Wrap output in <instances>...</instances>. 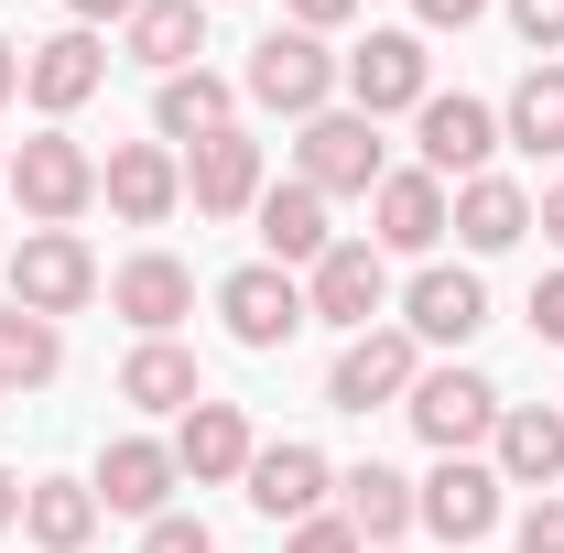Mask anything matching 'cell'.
<instances>
[{
  "label": "cell",
  "instance_id": "e0dca14e",
  "mask_svg": "<svg viewBox=\"0 0 564 553\" xmlns=\"http://www.w3.org/2000/svg\"><path fill=\"white\" fill-rule=\"evenodd\" d=\"M98 510H120V521H163L174 510V488H185V467H174V445L163 434H120L109 456H98Z\"/></svg>",
  "mask_w": 564,
  "mask_h": 553
},
{
  "label": "cell",
  "instance_id": "9a60e30c",
  "mask_svg": "<svg viewBox=\"0 0 564 553\" xmlns=\"http://www.w3.org/2000/svg\"><path fill=\"white\" fill-rule=\"evenodd\" d=\"M98 196L120 228H163V217L185 207V152L174 141H120L109 163H98Z\"/></svg>",
  "mask_w": 564,
  "mask_h": 553
},
{
  "label": "cell",
  "instance_id": "8fae6325",
  "mask_svg": "<svg viewBox=\"0 0 564 553\" xmlns=\"http://www.w3.org/2000/svg\"><path fill=\"white\" fill-rule=\"evenodd\" d=\"M423 380V347L402 326H369V337L337 347V369H326V413H380V402H402Z\"/></svg>",
  "mask_w": 564,
  "mask_h": 553
},
{
  "label": "cell",
  "instance_id": "52a82bcc",
  "mask_svg": "<svg viewBox=\"0 0 564 553\" xmlns=\"http://www.w3.org/2000/svg\"><path fill=\"white\" fill-rule=\"evenodd\" d=\"M217 326H228L239 347H261V358L293 347L304 326H315V315H304V272H282V261H239V272L217 282Z\"/></svg>",
  "mask_w": 564,
  "mask_h": 553
},
{
  "label": "cell",
  "instance_id": "b9f144b4",
  "mask_svg": "<svg viewBox=\"0 0 564 553\" xmlns=\"http://www.w3.org/2000/svg\"><path fill=\"white\" fill-rule=\"evenodd\" d=\"M0 196H11V163H0Z\"/></svg>",
  "mask_w": 564,
  "mask_h": 553
},
{
  "label": "cell",
  "instance_id": "e575fe53",
  "mask_svg": "<svg viewBox=\"0 0 564 553\" xmlns=\"http://www.w3.org/2000/svg\"><path fill=\"white\" fill-rule=\"evenodd\" d=\"M467 22H489V0H413V33H467Z\"/></svg>",
  "mask_w": 564,
  "mask_h": 553
},
{
  "label": "cell",
  "instance_id": "f546056e",
  "mask_svg": "<svg viewBox=\"0 0 564 553\" xmlns=\"http://www.w3.org/2000/svg\"><path fill=\"white\" fill-rule=\"evenodd\" d=\"M66 369V337L44 326V315H22V304H0V391H44Z\"/></svg>",
  "mask_w": 564,
  "mask_h": 553
},
{
  "label": "cell",
  "instance_id": "ba28073f",
  "mask_svg": "<svg viewBox=\"0 0 564 553\" xmlns=\"http://www.w3.org/2000/svg\"><path fill=\"white\" fill-rule=\"evenodd\" d=\"M109 87V44L87 33V22H66V33H44V44H22V98L44 109V131H66L76 109Z\"/></svg>",
  "mask_w": 564,
  "mask_h": 553
},
{
  "label": "cell",
  "instance_id": "f35d334b",
  "mask_svg": "<svg viewBox=\"0 0 564 553\" xmlns=\"http://www.w3.org/2000/svg\"><path fill=\"white\" fill-rule=\"evenodd\" d=\"M66 11H76V22H87V33H98V22H131L141 0H66Z\"/></svg>",
  "mask_w": 564,
  "mask_h": 553
},
{
  "label": "cell",
  "instance_id": "8992f818",
  "mask_svg": "<svg viewBox=\"0 0 564 553\" xmlns=\"http://www.w3.org/2000/svg\"><path fill=\"white\" fill-rule=\"evenodd\" d=\"M337 87H348V109L358 120H391V109H423L434 98V55H423V33L413 22H391V33H369L358 55H337Z\"/></svg>",
  "mask_w": 564,
  "mask_h": 553
},
{
  "label": "cell",
  "instance_id": "8d00e7d4",
  "mask_svg": "<svg viewBox=\"0 0 564 553\" xmlns=\"http://www.w3.org/2000/svg\"><path fill=\"white\" fill-rule=\"evenodd\" d=\"M293 11V33H337V22H358V0H282Z\"/></svg>",
  "mask_w": 564,
  "mask_h": 553
},
{
  "label": "cell",
  "instance_id": "7402d4cb",
  "mask_svg": "<svg viewBox=\"0 0 564 553\" xmlns=\"http://www.w3.org/2000/svg\"><path fill=\"white\" fill-rule=\"evenodd\" d=\"M217 131H239V87H228V76L185 66V76H163V87H152V141L196 152V141H217Z\"/></svg>",
  "mask_w": 564,
  "mask_h": 553
},
{
  "label": "cell",
  "instance_id": "30bf717a",
  "mask_svg": "<svg viewBox=\"0 0 564 553\" xmlns=\"http://www.w3.org/2000/svg\"><path fill=\"white\" fill-rule=\"evenodd\" d=\"M413 152H423L434 185H467V174H489V152H499V109L467 98V87H456V98L434 87V98L413 109Z\"/></svg>",
  "mask_w": 564,
  "mask_h": 553
},
{
  "label": "cell",
  "instance_id": "5bb4252c",
  "mask_svg": "<svg viewBox=\"0 0 564 553\" xmlns=\"http://www.w3.org/2000/svg\"><path fill=\"white\" fill-rule=\"evenodd\" d=\"M478 326H489V282L467 272V261H423L402 282V337L413 347H467Z\"/></svg>",
  "mask_w": 564,
  "mask_h": 553
},
{
  "label": "cell",
  "instance_id": "7bdbcfd3",
  "mask_svg": "<svg viewBox=\"0 0 564 553\" xmlns=\"http://www.w3.org/2000/svg\"><path fill=\"white\" fill-rule=\"evenodd\" d=\"M0 402H11V391H0Z\"/></svg>",
  "mask_w": 564,
  "mask_h": 553
},
{
  "label": "cell",
  "instance_id": "d4e9b609",
  "mask_svg": "<svg viewBox=\"0 0 564 553\" xmlns=\"http://www.w3.org/2000/svg\"><path fill=\"white\" fill-rule=\"evenodd\" d=\"M250 217H261V261H282V272H315V261L337 250V228H326V196H315V185H272Z\"/></svg>",
  "mask_w": 564,
  "mask_h": 553
},
{
  "label": "cell",
  "instance_id": "60d3db41",
  "mask_svg": "<svg viewBox=\"0 0 564 553\" xmlns=\"http://www.w3.org/2000/svg\"><path fill=\"white\" fill-rule=\"evenodd\" d=\"M22 488H33V478H11V467H0V532L22 521Z\"/></svg>",
  "mask_w": 564,
  "mask_h": 553
},
{
  "label": "cell",
  "instance_id": "5b68a950",
  "mask_svg": "<svg viewBox=\"0 0 564 553\" xmlns=\"http://www.w3.org/2000/svg\"><path fill=\"white\" fill-rule=\"evenodd\" d=\"M380 120H358V109H315L304 120V141H293V185H315L326 207L337 196H380Z\"/></svg>",
  "mask_w": 564,
  "mask_h": 553
},
{
  "label": "cell",
  "instance_id": "74e56055",
  "mask_svg": "<svg viewBox=\"0 0 564 553\" xmlns=\"http://www.w3.org/2000/svg\"><path fill=\"white\" fill-rule=\"evenodd\" d=\"M532 228H543V239L564 250V185H543V196H532Z\"/></svg>",
  "mask_w": 564,
  "mask_h": 553
},
{
  "label": "cell",
  "instance_id": "4fadbf2b",
  "mask_svg": "<svg viewBox=\"0 0 564 553\" xmlns=\"http://www.w3.org/2000/svg\"><path fill=\"white\" fill-rule=\"evenodd\" d=\"M445 217H456V196H445L423 163H391L380 196H369V250H380V261H423V250L445 239Z\"/></svg>",
  "mask_w": 564,
  "mask_h": 553
},
{
  "label": "cell",
  "instance_id": "ffe728a7",
  "mask_svg": "<svg viewBox=\"0 0 564 553\" xmlns=\"http://www.w3.org/2000/svg\"><path fill=\"white\" fill-rule=\"evenodd\" d=\"M109 304H120V315H131L141 337H174V326H185V315H196V272H185V261H174V250H131V261H120V272H109Z\"/></svg>",
  "mask_w": 564,
  "mask_h": 553
},
{
  "label": "cell",
  "instance_id": "7c38bea8",
  "mask_svg": "<svg viewBox=\"0 0 564 553\" xmlns=\"http://www.w3.org/2000/svg\"><path fill=\"white\" fill-rule=\"evenodd\" d=\"M413 521L434 543H489L499 532V467L489 456H434V478L413 488Z\"/></svg>",
  "mask_w": 564,
  "mask_h": 553
},
{
  "label": "cell",
  "instance_id": "603a6c76",
  "mask_svg": "<svg viewBox=\"0 0 564 553\" xmlns=\"http://www.w3.org/2000/svg\"><path fill=\"white\" fill-rule=\"evenodd\" d=\"M120 402H141V413H196L207 402V369H196V347H174V337H141L131 358H120Z\"/></svg>",
  "mask_w": 564,
  "mask_h": 553
},
{
  "label": "cell",
  "instance_id": "d6986e66",
  "mask_svg": "<svg viewBox=\"0 0 564 553\" xmlns=\"http://www.w3.org/2000/svg\"><path fill=\"white\" fill-rule=\"evenodd\" d=\"M489 467L499 488H543L564 478V402H499V434H489Z\"/></svg>",
  "mask_w": 564,
  "mask_h": 553
},
{
  "label": "cell",
  "instance_id": "44dd1931",
  "mask_svg": "<svg viewBox=\"0 0 564 553\" xmlns=\"http://www.w3.org/2000/svg\"><path fill=\"white\" fill-rule=\"evenodd\" d=\"M250 456H261V434H250V413H239V402H196V413L174 423V467H185L196 488L250 478Z\"/></svg>",
  "mask_w": 564,
  "mask_h": 553
},
{
  "label": "cell",
  "instance_id": "ab89813d",
  "mask_svg": "<svg viewBox=\"0 0 564 553\" xmlns=\"http://www.w3.org/2000/svg\"><path fill=\"white\" fill-rule=\"evenodd\" d=\"M0 98H22V44L0 33Z\"/></svg>",
  "mask_w": 564,
  "mask_h": 553
},
{
  "label": "cell",
  "instance_id": "f1b7e54d",
  "mask_svg": "<svg viewBox=\"0 0 564 553\" xmlns=\"http://www.w3.org/2000/svg\"><path fill=\"white\" fill-rule=\"evenodd\" d=\"M499 141H510V152H532V163L564 152V66H532L510 98H499Z\"/></svg>",
  "mask_w": 564,
  "mask_h": 553
},
{
  "label": "cell",
  "instance_id": "cb8c5ba5",
  "mask_svg": "<svg viewBox=\"0 0 564 553\" xmlns=\"http://www.w3.org/2000/svg\"><path fill=\"white\" fill-rule=\"evenodd\" d=\"M445 228H456L478 261H489V250H521V239H532V185H510V174H467Z\"/></svg>",
  "mask_w": 564,
  "mask_h": 553
},
{
  "label": "cell",
  "instance_id": "4dcf8cb0",
  "mask_svg": "<svg viewBox=\"0 0 564 553\" xmlns=\"http://www.w3.org/2000/svg\"><path fill=\"white\" fill-rule=\"evenodd\" d=\"M510 33L532 44V66H554L564 55V0H510Z\"/></svg>",
  "mask_w": 564,
  "mask_h": 553
},
{
  "label": "cell",
  "instance_id": "277c9868",
  "mask_svg": "<svg viewBox=\"0 0 564 553\" xmlns=\"http://www.w3.org/2000/svg\"><path fill=\"white\" fill-rule=\"evenodd\" d=\"M402 413H413V434L434 445V456H478V445L499 434V380L445 358V369H423L413 391H402Z\"/></svg>",
  "mask_w": 564,
  "mask_h": 553
},
{
  "label": "cell",
  "instance_id": "2e32d148",
  "mask_svg": "<svg viewBox=\"0 0 564 553\" xmlns=\"http://www.w3.org/2000/svg\"><path fill=\"white\" fill-rule=\"evenodd\" d=\"M185 196H196V217H250L261 196H272V152L250 131H217L185 152Z\"/></svg>",
  "mask_w": 564,
  "mask_h": 553
},
{
  "label": "cell",
  "instance_id": "7a4b0ae2",
  "mask_svg": "<svg viewBox=\"0 0 564 553\" xmlns=\"http://www.w3.org/2000/svg\"><path fill=\"white\" fill-rule=\"evenodd\" d=\"M11 207L33 217V228H76V217L98 207V152L76 131H33L11 152Z\"/></svg>",
  "mask_w": 564,
  "mask_h": 553
},
{
  "label": "cell",
  "instance_id": "9c48e42d",
  "mask_svg": "<svg viewBox=\"0 0 564 553\" xmlns=\"http://www.w3.org/2000/svg\"><path fill=\"white\" fill-rule=\"evenodd\" d=\"M304 315L337 326V337H369V326L391 315V261H380L369 239H337V250L304 272Z\"/></svg>",
  "mask_w": 564,
  "mask_h": 553
},
{
  "label": "cell",
  "instance_id": "836d02e7",
  "mask_svg": "<svg viewBox=\"0 0 564 553\" xmlns=\"http://www.w3.org/2000/svg\"><path fill=\"white\" fill-rule=\"evenodd\" d=\"M293 553H369L348 532V510H315V521H293Z\"/></svg>",
  "mask_w": 564,
  "mask_h": 553
},
{
  "label": "cell",
  "instance_id": "6da1fadb",
  "mask_svg": "<svg viewBox=\"0 0 564 553\" xmlns=\"http://www.w3.org/2000/svg\"><path fill=\"white\" fill-rule=\"evenodd\" d=\"M337 55H326V33H261L250 44V66H239V98L250 109H272V120H315V109H337Z\"/></svg>",
  "mask_w": 564,
  "mask_h": 553
},
{
  "label": "cell",
  "instance_id": "d6a6232c",
  "mask_svg": "<svg viewBox=\"0 0 564 553\" xmlns=\"http://www.w3.org/2000/svg\"><path fill=\"white\" fill-rule=\"evenodd\" d=\"M141 553H217V543L196 510H163V521H141Z\"/></svg>",
  "mask_w": 564,
  "mask_h": 553
},
{
  "label": "cell",
  "instance_id": "ac0fdd59",
  "mask_svg": "<svg viewBox=\"0 0 564 553\" xmlns=\"http://www.w3.org/2000/svg\"><path fill=\"white\" fill-rule=\"evenodd\" d=\"M250 510L261 521H315L326 510V488H337V467H326V445H304V434H282V445H261L250 456Z\"/></svg>",
  "mask_w": 564,
  "mask_h": 553
},
{
  "label": "cell",
  "instance_id": "3957f363",
  "mask_svg": "<svg viewBox=\"0 0 564 553\" xmlns=\"http://www.w3.org/2000/svg\"><path fill=\"white\" fill-rule=\"evenodd\" d=\"M98 250H87V239H76V228H22V250H11V304H22V315H44V326H55V315H87V304H98Z\"/></svg>",
  "mask_w": 564,
  "mask_h": 553
},
{
  "label": "cell",
  "instance_id": "484cf974",
  "mask_svg": "<svg viewBox=\"0 0 564 553\" xmlns=\"http://www.w3.org/2000/svg\"><path fill=\"white\" fill-rule=\"evenodd\" d=\"M120 44H131L152 76H185L207 55V0H141L131 22H120Z\"/></svg>",
  "mask_w": 564,
  "mask_h": 553
},
{
  "label": "cell",
  "instance_id": "4316f807",
  "mask_svg": "<svg viewBox=\"0 0 564 553\" xmlns=\"http://www.w3.org/2000/svg\"><path fill=\"white\" fill-rule=\"evenodd\" d=\"M337 488H348V532L358 543H402V532H413V478H402V467H380V456H358V467H337Z\"/></svg>",
  "mask_w": 564,
  "mask_h": 553
},
{
  "label": "cell",
  "instance_id": "1f68e13d",
  "mask_svg": "<svg viewBox=\"0 0 564 553\" xmlns=\"http://www.w3.org/2000/svg\"><path fill=\"white\" fill-rule=\"evenodd\" d=\"M510 553H564V499H554V488H543V499L510 521Z\"/></svg>",
  "mask_w": 564,
  "mask_h": 553
},
{
  "label": "cell",
  "instance_id": "83f0119b",
  "mask_svg": "<svg viewBox=\"0 0 564 553\" xmlns=\"http://www.w3.org/2000/svg\"><path fill=\"white\" fill-rule=\"evenodd\" d=\"M22 532H33V553H87L98 543V488L87 478H33L22 488Z\"/></svg>",
  "mask_w": 564,
  "mask_h": 553
},
{
  "label": "cell",
  "instance_id": "d590c367",
  "mask_svg": "<svg viewBox=\"0 0 564 553\" xmlns=\"http://www.w3.org/2000/svg\"><path fill=\"white\" fill-rule=\"evenodd\" d=\"M532 337H554V347H564V272L532 282Z\"/></svg>",
  "mask_w": 564,
  "mask_h": 553
}]
</instances>
